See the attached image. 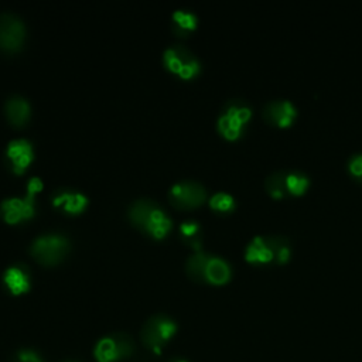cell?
Returning a JSON list of instances; mask_svg holds the SVG:
<instances>
[{"label": "cell", "instance_id": "obj_1", "mask_svg": "<svg viewBox=\"0 0 362 362\" xmlns=\"http://www.w3.org/2000/svg\"><path fill=\"white\" fill-rule=\"evenodd\" d=\"M129 218L137 228L156 239L164 238L173 225L163 208L147 198L137 199L130 205Z\"/></svg>", "mask_w": 362, "mask_h": 362}, {"label": "cell", "instance_id": "obj_2", "mask_svg": "<svg viewBox=\"0 0 362 362\" xmlns=\"http://www.w3.org/2000/svg\"><path fill=\"white\" fill-rule=\"evenodd\" d=\"M252 116L250 105L243 99L229 100L221 112L216 126L218 132L228 140L238 139Z\"/></svg>", "mask_w": 362, "mask_h": 362}, {"label": "cell", "instance_id": "obj_3", "mask_svg": "<svg viewBox=\"0 0 362 362\" xmlns=\"http://www.w3.org/2000/svg\"><path fill=\"white\" fill-rule=\"evenodd\" d=\"M177 332V324L173 318L164 314L150 317L141 328V341L146 348L154 354H161L163 348Z\"/></svg>", "mask_w": 362, "mask_h": 362}, {"label": "cell", "instance_id": "obj_4", "mask_svg": "<svg viewBox=\"0 0 362 362\" xmlns=\"http://www.w3.org/2000/svg\"><path fill=\"white\" fill-rule=\"evenodd\" d=\"M69 250V240L58 233L37 236L30 245V253L42 264H55Z\"/></svg>", "mask_w": 362, "mask_h": 362}, {"label": "cell", "instance_id": "obj_5", "mask_svg": "<svg viewBox=\"0 0 362 362\" xmlns=\"http://www.w3.org/2000/svg\"><path fill=\"white\" fill-rule=\"evenodd\" d=\"M134 352L133 339L124 334H110L100 338L95 345V359L98 362H119L127 359Z\"/></svg>", "mask_w": 362, "mask_h": 362}, {"label": "cell", "instance_id": "obj_6", "mask_svg": "<svg viewBox=\"0 0 362 362\" xmlns=\"http://www.w3.org/2000/svg\"><path fill=\"white\" fill-rule=\"evenodd\" d=\"M163 61L167 69L177 74L182 79L194 78L201 69L198 58L182 45L168 47L163 54Z\"/></svg>", "mask_w": 362, "mask_h": 362}, {"label": "cell", "instance_id": "obj_7", "mask_svg": "<svg viewBox=\"0 0 362 362\" xmlns=\"http://www.w3.org/2000/svg\"><path fill=\"white\" fill-rule=\"evenodd\" d=\"M173 205L181 209H191L199 206L206 198L205 187L194 180H184L174 184L168 192Z\"/></svg>", "mask_w": 362, "mask_h": 362}, {"label": "cell", "instance_id": "obj_8", "mask_svg": "<svg viewBox=\"0 0 362 362\" xmlns=\"http://www.w3.org/2000/svg\"><path fill=\"white\" fill-rule=\"evenodd\" d=\"M25 38V25L14 13L0 14V48L6 52H16Z\"/></svg>", "mask_w": 362, "mask_h": 362}, {"label": "cell", "instance_id": "obj_9", "mask_svg": "<svg viewBox=\"0 0 362 362\" xmlns=\"http://www.w3.org/2000/svg\"><path fill=\"white\" fill-rule=\"evenodd\" d=\"M262 116L270 124L277 127H287L294 122L297 116V107L288 99H273L263 105Z\"/></svg>", "mask_w": 362, "mask_h": 362}, {"label": "cell", "instance_id": "obj_10", "mask_svg": "<svg viewBox=\"0 0 362 362\" xmlns=\"http://www.w3.org/2000/svg\"><path fill=\"white\" fill-rule=\"evenodd\" d=\"M34 195L27 191L24 198H7L0 204V215L8 223H17L34 215Z\"/></svg>", "mask_w": 362, "mask_h": 362}, {"label": "cell", "instance_id": "obj_11", "mask_svg": "<svg viewBox=\"0 0 362 362\" xmlns=\"http://www.w3.org/2000/svg\"><path fill=\"white\" fill-rule=\"evenodd\" d=\"M6 157L11 165V170L16 174H21V173H24V170L30 165V163L34 158L33 146L28 140H24V139L11 140L7 144Z\"/></svg>", "mask_w": 362, "mask_h": 362}, {"label": "cell", "instance_id": "obj_12", "mask_svg": "<svg viewBox=\"0 0 362 362\" xmlns=\"http://www.w3.org/2000/svg\"><path fill=\"white\" fill-rule=\"evenodd\" d=\"M245 259L256 264L274 263V255L270 246L269 235H256L245 249Z\"/></svg>", "mask_w": 362, "mask_h": 362}, {"label": "cell", "instance_id": "obj_13", "mask_svg": "<svg viewBox=\"0 0 362 362\" xmlns=\"http://www.w3.org/2000/svg\"><path fill=\"white\" fill-rule=\"evenodd\" d=\"M232 276V267L221 256L216 255H209L206 267H205V274H204V283H211V284H225L229 281Z\"/></svg>", "mask_w": 362, "mask_h": 362}, {"label": "cell", "instance_id": "obj_14", "mask_svg": "<svg viewBox=\"0 0 362 362\" xmlns=\"http://www.w3.org/2000/svg\"><path fill=\"white\" fill-rule=\"evenodd\" d=\"M4 112L8 122L17 127L24 126L30 119V103L20 95L10 96L4 103Z\"/></svg>", "mask_w": 362, "mask_h": 362}, {"label": "cell", "instance_id": "obj_15", "mask_svg": "<svg viewBox=\"0 0 362 362\" xmlns=\"http://www.w3.org/2000/svg\"><path fill=\"white\" fill-rule=\"evenodd\" d=\"M3 281L8 288V291L14 296L27 293L30 290L28 270L21 264H14L6 269L3 274Z\"/></svg>", "mask_w": 362, "mask_h": 362}, {"label": "cell", "instance_id": "obj_16", "mask_svg": "<svg viewBox=\"0 0 362 362\" xmlns=\"http://www.w3.org/2000/svg\"><path fill=\"white\" fill-rule=\"evenodd\" d=\"M52 204L66 212L78 214L85 209L88 198L81 192H59L52 198Z\"/></svg>", "mask_w": 362, "mask_h": 362}, {"label": "cell", "instance_id": "obj_17", "mask_svg": "<svg viewBox=\"0 0 362 362\" xmlns=\"http://www.w3.org/2000/svg\"><path fill=\"white\" fill-rule=\"evenodd\" d=\"M264 188L273 198L288 197L286 185V170H274L264 178Z\"/></svg>", "mask_w": 362, "mask_h": 362}, {"label": "cell", "instance_id": "obj_18", "mask_svg": "<svg viewBox=\"0 0 362 362\" xmlns=\"http://www.w3.org/2000/svg\"><path fill=\"white\" fill-rule=\"evenodd\" d=\"M211 253H206L204 250H197L192 253L185 263V270L187 274L195 280V281H204V274H205V267L208 263Z\"/></svg>", "mask_w": 362, "mask_h": 362}, {"label": "cell", "instance_id": "obj_19", "mask_svg": "<svg viewBox=\"0 0 362 362\" xmlns=\"http://www.w3.org/2000/svg\"><path fill=\"white\" fill-rule=\"evenodd\" d=\"M286 185L288 195H301L310 185L308 175L297 168L286 170Z\"/></svg>", "mask_w": 362, "mask_h": 362}, {"label": "cell", "instance_id": "obj_20", "mask_svg": "<svg viewBox=\"0 0 362 362\" xmlns=\"http://www.w3.org/2000/svg\"><path fill=\"white\" fill-rule=\"evenodd\" d=\"M270 246L274 255V263L283 264L291 257V242L284 235H269Z\"/></svg>", "mask_w": 362, "mask_h": 362}, {"label": "cell", "instance_id": "obj_21", "mask_svg": "<svg viewBox=\"0 0 362 362\" xmlns=\"http://www.w3.org/2000/svg\"><path fill=\"white\" fill-rule=\"evenodd\" d=\"M173 23L175 24L177 33L184 35V33H188L197 27L198 18L194 13L185 11V10H177L173 13Z\"/></svg>", "mask_w": 362, "mask_h": 362}, {"label": "cell", "instance_id": "obj_22", "mask_svg": "<svg viewBox=\"0 0 362 362\" xmlns=\"http://www.w3.org/2000/svg\"><path fill=\"white\" fill-rule=\"evenodd\" d=\"M209 205L215 211L229 212V211H232L235 208V198L229 192L219 191V192H215L209 198Z\"/></svg>", "mask_w": 362, "mask_h": 362}, {"label": "cell", "instance_id": "obj_23", "mask_svg": "<svg viewBox=\"0 0 362 362\" xmlns=\"http://www.w3.org/2000/svg\"><path fill=\"white\" fill-rule=\"evenodd\" d=\"M349 174L359 182H362V153H355L348 160Z\"/></svg>", "mask_w": 362, "mask_h": 362}, {"label": "cell", "instance_id": "obj_24", "mask_svg": "<svg viewBox=\"0 0 362 362\" xmlns=\"http://www.w3.org/2000/svg\"><path fill=\"white\" fill-rule=\"evenodd\" d=\"M13 362H44L41 355L38 352H35L34 349H18L14 356H13Z\"/></svg>", "mask_w": 362, "mask_h": 362}, {"label": "cell", "instance_id": "obj_25", "mask_svg": "<svg viewBox=\"0 0 362 362\" xmlns=\"http://www.w3.org/2000/svg\"><path fill=\"white\" fill-rule=\"evenodd\" d=\"M180 230H181V233H182L184 236H187V238L198 239V238H195V236H197V233H198V230H199V225H198L197 222H194V221H187V222H182V223H181Z\"/></svg>", "mask_w": 362, "mask_h": 362}, {"label": "cell", "instance_id": "obj_26", "mask_svg": "<svg viewBox=\"0 0 362 362\" xmlns=\"http://www.w3.org/2000/svg\"><path fill=\"white\" fill-rule=\"evenodd\" d=\"M170 362H188V361L181 359V358H177V359H173V361H170Z\"/></svg>", "mask_w": 362, "mask_h": 362}, {"label": "cell", "instance_id": "obj_27", "mask_svg": "<svg viewBox=\"0 0 362 362\" xmlns=\"http://www.w3.org/2000/svg\"><path fill=\"white\" fill-rule=\"evenodd\" d=\"M68 362H74V361H68Z\"/></svg>", "mask_w": 362, "mask_h": 362}]
</instances>
